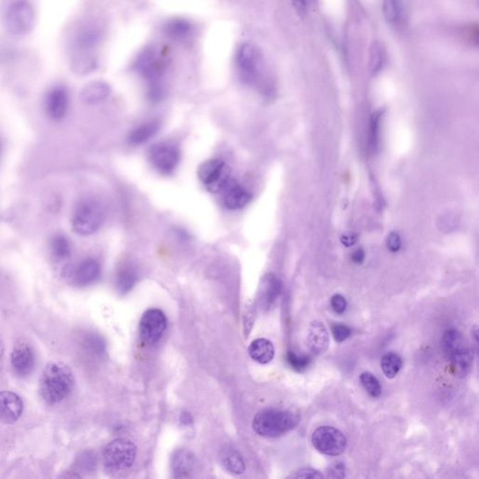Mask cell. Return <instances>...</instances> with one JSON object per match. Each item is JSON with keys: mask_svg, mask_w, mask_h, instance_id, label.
<instances>
[{"mask_svg": "<svg viewBox=\"0 0 479 479\" xmlns=\"http://www.w3.org/2000/svg\"><path fill=\"white\" fill-rule=\"evenodd\" d=\"M6 31L14 36H23L33 29L36 14L29 0H11L2 16Z\"/></svg>", "mask_w": 479, "mask_h": 479, "instance_id": "3", "label": "cell"}, {"mask_svg": "<svg viewBox=\"0 0 479 479\" xmlns=\"http://www.w3.org/2000/svg\"><path fill=\"white\" fill-rule=\"evenodd\" d=\"M158 129L159 124L156 121L143 124V125L137 127L129 133V144L131 146H141V144L149 141L153 136H155Z\"/></svg>", "mask_w": 479, "mask_h": 479, "instance_id": "23", "label": "cell"}, {"mask_svg": "<svg viewBox=\"0 0 479 479\" xmlns=\"http://www.w3.org/2000/svg\"><path fill=\"white\" fill-rule=\"evenodd\" d=\"M330 306L334 312L338 313V315H342L345 312L348 307L347 300L344 296L341 294H334L332 298H330Z\"/></svg>", "mask_w": 479, "mask_h": 479, "instance_id": "36", "label": "cell"}, {"mask_svg": "<svg viewBox=\"0 0 479 479\" xmlns=\"http://www.w3.org/2000/svg\"><path fill=\"white\" fill-rule=\"evenodd\" d=\"M387 249L392 253L398 252V251L401 249L402 241L398 233L392 232L387 236Z\"/></svg>", "mask_w": 479, "mask_h": 479, "instance_id": "39", "label": "cell"}, {"mask_svg": "<svg viewBox=\"0 0 479 479\" xmlns=\"http://www.w3.org/2000/svg\"><path fill=\"white\" fill-rule=\"evenodd\" d=\"M296 10L300 14H303L306 11V4L304 0H294Z\"/></svg>", "mask_w": 479, "mask_h": 479, "instance_id": "44", "label": "cell"}, {"mask_svg": "<svg viewBox=\"0 0 479 479\" xmlns=\"http://www.w3.org/2000/svg\"><path fill=\"white\" fill-rule=\"evenodd\" d=\"M198 176L209 191L220 193L230 179L229 168L220 159L212 158L200 165Z\"/></svg>", "mask_w": 479, "mask_h": 479, "instance_id": "8", "label": "cell"}, {"mask_svg": "<svg viewBox=\"0 0 479 479\" xmlns=\"http://www.w3.org/2000/svg\"><path fill=\"white\" fill-rule=\"evenodd\" d=\"M365 253L362 249H357L355 251L353 255H352V260H353L355 263H357V264H360V263H362L363 260H365Z\"/></svg>", "mask_w": 479, "mask_h": 479, "instance_id": "42", "label": "cell"}, {"mask_svg": "<svg viewBox=\"0 0 479 479\" xmlns=\"http://www.w3.org/2000/svg\"><path fill=\"white\" fill-rule=\"evenodd\" d=\"M382 114L381 112H375L372 117L371 128H370V141L369 146L372 151H375L378 146V141H380V120Z\"/></svg>", "mask_w": 479, "mask_h": 479, "instance_id": "33", "label": "cell"}, {"mask_svg": "<svg viewBox=\"0 0 479 479\" xmlns=\"http://www.w3.org/2000/svg\"><path fill=\"white\" fill-rule=\"evenodd\" d=\"M380 365L384 375L389 380H392L401 371L403 360L397 353L387 352L381 359Z\"/></svg>", "mask_w": 479, "mask_h": 479, "instance_id": "27", "label": "cell"}, {"mask_svg": "<svg viewBox=\"0 0 479 479\" xmlns=\"http://www.w3.org/2000/svg\"><path fill=\"white\" fill-rule=\"evenodd\" d=\"M357 236L355 235H347L342 236L341 241L345 247H351L352 244H354L357 242Z\"/></svg>", "mask_w": 479, "mask_h": 479, "instance_id": "43", "label": "cell"}, {"mask_svg": "<svg viewBox=\"0 0 479 479\" xmlns=\"http://www.w3.org/2000/svg\"><path fill=\"white\" fill-rule=\"evenodd\" d=\"M221 461L227 471L232 474L241 475L244 472V461L235 448L230 446L224 448L221 452Z\"/></svg>", "mask_w": 479, "mask_h": 479, "instance_id": "22", "label": "cell"}, {"mask_svg": "<svg viewBox=\"0 0 479 479\" xmlns=\"http://www.w3.org/2000/svg\"><path fill=\"white\" fill-rule=\"evenodd\" d=\"M166 328L167 318L161 310H148L140 322L141 339L146 344H155L163 335Z\"/></svg>", "mask_w": 479, "mask_h": 479, "instance_id": "10", "label": "cell"}, {"mask_svg": "<svg viewBox=\"0 0 479 479\" xmlns=\"http://www.w3.org/2000/svg\"><path fill=\"white\" fill-rule=\"evenodd\" d=\"M105 211L102 204L96 199L81 200L74 210L72 227L77 235L90 236L94 235L104 222Z\"/></svg>", "mask_w": 479, "mask_h": 479, "instance_id": "5", "label": "cell"}, {"mask_svg": "<svg viewBox=\"0 0 479 479\" xmlns=\"http://www.w3.org/2000/svg\"><path fill=\"white\" fill-rule=\"evenodd\" d=\"M298 422L300 416L291 410L267 408L257 414L253 429L260 436L276 438L294 430Z\"/></svg>", "mask_w": 479, "mask_h": 479, "instance_id": "2", "label": "cell"}, {"mask_svg": "<svg viewBox=\"0 0 479 479\" xmlns=\"http://www.w3.org/2000/svg\"><path fill=\"white\" fill-rule=\"evenodd\" d=\"M313 448L328 456H339L348 446L347 437L332 426H321L312 434Z\"/></svg>", "mask_w": 479, "mask_h": 479, "instance_id": "7", "label": "cell"}, {"mask_svg": "<svg viewBox=\"0 0 479 479\" xmlns=\"http://www.w3.org/2000/svg\"><path fill=\"white\" fill-rule=\"evenodd\" d=\"M3 354H4V343H3V340L0 338V359H1Z\"/></svg>", "mask_w": 479, "mask_h": 479, "instance_id": "46", "label": "cell"}, {"mask_svg": "<svg viewBox=\"0 0 479 479\" xmlns=\"http://www.w3.org/2000/svg\"><path fill=\"white\" fill-rule=\"evenodd\" d=\"M149 156L156 170L165 176L176 171L181 158L178 147L167 141L154 144L149 151Z\"/></svg>", "mask_w": 479, "mask_h": 479, "instance_id": "9", "label": "cell"}, {"mask_svg": "<svg viewBox=\"0 0 479 479\" xmlns=\"http://www.w3.org/2000/svg\"><path fill=\"white\" fill-rule=\"evenodd\" d=\"M195 466L196 459L192 452L181 449L173 455L171 467L176 478H190Z\"/></svg>", "mask_w": 479, "mask_h": 479, "instance_id": "18", "label": "cell"}, {"mask_svg": "<svg viewBox=\"0 0 479 479\" xmlns=\"http://www.w3.org/2000/svg\"><path fill=\"white\" fill-rule=\"evenodd\" d=\"M286 362L294 371L303 372L308 367L311 359L307 355H298L294 351H289L286 354Z\"/></svg>", "mask_w": 479, "mask_h": 479, "instance_id": "31", "label": "cell"}, {"mask_svg": "<svg viewBox=\"0 0 479 479\" xmlns=\"http://www.w3.org/2000/svg\"><path fill=\"white\" fill-rule=\"evenodd\" d=\"M73 372L63 362H49L43 369L40 380V394L47 404H55L65 400L72 393Z\"/></svg>", "mask_w": 479, "mask_h": 479, "instance_id": "1", "label": "cell"}, {"mask_svg": "<svg viewBox=\"0 0 479 479\" xmlns=\"http://www.w3.org/2000/svg\"><path fill=\"white\" fill-rule=\"evenodd\" d=\"M87 345L88 348H91L95 353H99V352L102 351L103 347H104L102 340L100 339L99 336L96 335L87 336Z\"/></svg>", "mask_w": 479, "mask_h": 479, "instance_id": "40", "label": "cell"}, {"mask_svg": "<svg viewBox=\"0 0 479 479\" xmlns=\"http://www.w3.org/2000/svg\"><path fill=\"white\" fill-rule=\"evenodd\" d=\"M181 421L185 425L190 424L192 421L191 416L188 413H183Z\"/></svg>", "mask_w": 479, "mask_h": 479, "instance_id": "45", "label": "cell"}, {"mask_svg": "<svg viewBox=\"0 0 479 479\" xmlns=\"http://www.w3.org/2000/svg\"><path fill=\"white\" fill-rule=\"evenodd\" d=\"M360 383L363 389L366 390L370 396L374 398H378L382 393V387L380 385V380L372 372H365L360 375Z\"/></svg>", "mask_w": 479, "mask_h": 479, "instance_id": "30", "label": "cell"}, {"mask_svg": "<svg viewBox=\"0 0 479 479\" xmlns=\"http://www.w3.org/2000/svg\"><path fill=\"white\" fill-rule=\"evenodd\" d=\"M291 478H322L324 475L321 474L318 470L312 468H303L295 471L294 474L289 475Z\"/></svg>", "mask_w": 479, "mask_h": 479, "instance_id": "37", "label": "cell"}, {"mask_svg": "<svg viewBox=\"0 0 479 479\" xmlns=\"http://www.w3.org/2000/svg\"><path fill=\"white\" fill-rule=\"evenodd\" d=\"M11 366L18 377H25L31 374L35 365L33 352L28 345L21 343L14 347L11 357Z\"/></svg>", "mask_w": 479, "mask_h": 479, "instance_id": "15", "label": "cell"}, {"mask_svg": "<svg viewBox=\"0 0 479 479\" xmlns=\"http://www.w3.org/2000/svg\"><path fill=\"white\" fill-rule=\"evenodd\" d=\"M455 375L463 378L471 372L474 353L467 347L461 348L449 357Z\"/></svg>", "mask_w": 479, "mask_h": 479, "instance_id": "19", "label": "cell"}, {"mask_svg": "<svg viewBox=\"0 0 479 479\" xmlns=\"http://www.w3.org/2000/svg\"><path fill=\"white\" fill-rule=\"evenodd\" d=\"M251 359L260 365H267L274 357V347L270 340L259 338L254 340L248 348Z\"/></svg>", "mask_w": 479, "mask_h": 479, "instance_id": "20", "label": "cell"}, {"mask_svg": "<svg viewBox=\"0 0 479 479\" xmlns=\"http://www.w3.org/2000/svg\"><path fill=\"white\" fill-rule=\"evenodd\" d=\"M138 276L135 269L130 265H124L117 271V286L121 294L131 291L137 282Z\"/></svg>", "mask_w": 479, "mask_h": 479, "instance_id": "25", "label": "cell"}, {"mask_svg": "<svg viewBox=\"0 0 479 479\" xmlns=\"http://www.w3.org/2000/svg\"><path fill=\"white\" fill-rule=\"evenodd\" d=\"M442 345L443 351L448 357L455 352L461 350V348L465 347L463 335L459 330L453 329V328L446 330L443 333Z\"/></svg>", "mask_w": 479, "mask_h": 479, "instance_id": "26", "label": "cell"}, {"mask_svg": "<svg viewBox=\"0 0 479 479\" xmlns=\"http://www.w3.org/2000/svg\"><path fill=\"white\" fill-rule=\"evenodd\" d=\"M0 152H1V143H0Z\"/></svg>", "mask_w": 479, "mask_h": 479, "instance_id": "47", "label": "cell"}, {"mask_svg": "<svg viewBox=\"0 0 479 479\" xmlns=\"http://www.w3.org/2000/svg\"><path fill=\"white\" fill-rule=\"evenodd\" d=\"M307 345L315 355L324 354L327 351L330 345L329 333L321 321H315L310 324Z\"/></svg>", "mask_w": 479, "mask_h": 479, "instance_id": "16", "label": "cell"}, {"mask_svg": "<svg viewBox=\"0 0 479 479\" xmlns=\"http://www.w3.org/2000/svg\"><path fill=\"white\" fill-rule=\"evenodd\" d=\"M70 97L66 88L62 85L53 87L47 94L45 110L52 120L60 121L69 110Z\"/></svg>", "mask_w": 479, "mask_h": 479, "instance_id": "11", "label": "cell"}, {"mask_svg": "<svg viewBox=\"0 0 479 479\" xmlns=\"http://www.w3.org/2000/svg\"><path fill=\"white\" fill-rule=\"evenodd\" d=\"M94 464V457L90 452H85L82 455V457L79 458V465L82 467V468L90 469Z\"/></svg>", "mask_w": 479, "mask_h": 479, "instance_id": "41", "label": "cell"}, {"mask_svg": "<svg viewBox=\"0 0 479 479\" xmlns=\"http://www.w3.org/2000/svg\"><path fill=\"white\" fill-rule=\"evenodd\" d=\"M97 67V59L88 52H76L72 59V69L79 75L93 72Z\"/></svg>", "mask_w": 479, "mask_h": 479, "instance_id": "24", "label": "cell"}, {"mask_svg": "<svg viewBox=\"0 0 479 479\" xmlns=\"http://www.w3.org/2000/svg\"><path fill=\"white\" fill-rule=\"evenodd\" d=\"M327 477L333 478H343L345 477V466L341 461L334 463L327 470Z\"/></svg>", "mask_w": 479, "mask_h": 479, "instance_id": "38", "label": "cell"}, {"mask_svg": "<svg viewBox=\"0 0 479 479\" xmlns=\"http://www.w3.org/2000/svg\"><path fill=\"white\" fill-rule=\"evenodd\" d=\"M383 14L387 23L397 25L401 22L403 10L399 0H383Z\"/></svg>", "mask_w": 479, "mask_h": 479, "instance_id": "29", "label": "cell"}, {"mask_svg": "<svg viewBox=\"0 0 479 479\" xmlns=\"http://www.w3.org/2000/svg\"><path fill=\"white\" fill-rule=\"evenodd\" d=\"M52 249L56 258L59 259H66L70 253V242L63 235L56 236L53 241Z\"/></svg>", "mask_w": 479, "mask_h": 479, "instance_id": "32", "label": "cell"}, {"mask_svg": "<svg viewBox=\"0 0 479 479\" xmlns=\"http://www.w3.org/2000/svg\"><path fill=\"white\" fill-rule=\"evenodd\" d=\"M264 58L262 53L253 44H242L236 52V70H237L239 80L244 85L258 84L264 73Z\"/></svg>", "mask_w": 479, "mask_h": 479, "instance_id": "4", "label": "cell"}, {"mask_svg": "<svg viewBox=\"0 0 479 479\" xmlns=\"http://www.w3.org/2000/svg\"><path fill=\"white\" fill-rule=\"evenodd\" d=\"M191 31V26L189 23L185 22V21L176 20L174 22H171L170 25L168 26L167 31L168 33L171 35L173 37L182 38L185 37L186 35L189 33Z\"/></svg>", "mask_w": 479, "mask_h": 479, "instance_id": "34", "label": "cell"}, {"mask_svg": "<svg viewBox=\"0 0 479 479\" xmlns=\"http://www.w3.org/2000/svg\"><path fill=\"white\" fill-rule=\"evenodd\" d=\"M220 193L225 206L230 210L242 209L251 200L249 192L232 178L225 185Z\"/></svg>", "mask_w": 479, "mask_h": 479, "instance_id": "14", "label": "cell"}, {"mask_svg": "<svg viewBox=\"0 0 479 479\" xmlns=\"http://www.w3.org/2000/svg\"><path fill=\"white\" fill-rule=\"evenodd\" d=\"M332 333L335 341L342 343L350 338L351 329L347 325L336 323L332 326Z\"/></svg>", "mask_w": 479, "mask_h": 479, "instance_id": "35", "label": "cell"}, {"mask_svg": "<svg viewBox=\"0 0 479 479\" xmlns=\"http://www.w3.org/2000/svg\"><path fill=\"white\" fill-rule=\"evenodd\" d=\"M282 292V283L274 274H267L260 281L259 303L263 309L269 310L276 306Z\"/></svg>", "mask_w": 479, "mask_h": 479, "instance_id": "13", "label": "cell"}, {"mask_svg": "<svg viewBox=\"0 0 479 479\" xmlns=\"http://www.w3.org/2000/svg\"><path fill=\"white\" fill-rule=\"evenodd\" d=\"M23 411V403L19 395L11 392H0V424H16Z\"/></svg>", "mask_w": 479, "mask_h": 479, "instance_id": "12", "label": "cell"}, {"mask_svg": "<svg viewBox=\"0 0 479 479\" xmlns=\"http://www.w3.org/2000/svg\"><path fill=\"white\" fill-rule=\"evenodd\" d=\"M136 454L137 448L131 441L124 438L114 439L103 451V463L111 471H123L132 466Z\"/></svg>", "mask_w": 479, "mask_h": 479, "instance_id": "6", "label": "cell"}, {"mask_svg": "<svg viewBox=\"0 0 479 479\" xmlns=\"http://www.w3.org/2000/svg\"><path fill=\"white\" fill-rule=\"evenodd\" d=\"M110 92L109 85L104 82L96 81L85 85L82 91L81 97L87 104H97L103 102Z\"/></svg>", "mask_w": 479, "mask_h": 479, "instance_id": "21", "label": "cell"}, {"mask_svg": "<svg viewBox=\"0 0 479 479\" xmlns=\"http://www.w3.org/2000/svg\"><path fill=\"white\" fill-rule=\"evenodd\" d=\"M386 61V50L380 41H375L370 49L369 67L372 73H377L382 69Z\"/></svg>", "mask_w": 479, "mask_h": 479, "instance_id": "28", "label": "cell"}, {"mask_svg": "<svg viewBox=\"0 0 479 479\" xmlns=\"http://www.w3.org/2000/svg\"><path fill=\"white\" fill-rule=\"evenodd\" d=\"M100 276V265L95 259H87L80 263L74 271V283L79 286H87L96 282Z\"/></svg>", "mask_w": 479, "mask_h": 479, "instance_id": "17", "label": "cell"}]
</instances>
